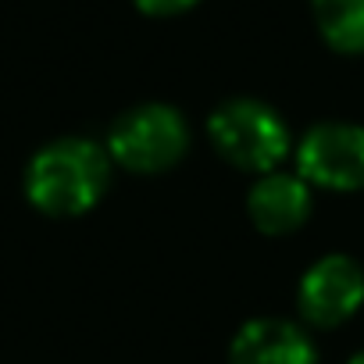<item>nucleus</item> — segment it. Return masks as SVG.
I'll list each match as a JSON object with an SVG mask.
<instances>
[{"mask_svg": "<svg viewBox=\"0 0 364 364\" xmlns=\"http://www.w3.org/2000/svg\"><path fill=\"white\" fill-rule=\"evenodd\" d=\"M107 190V154L79 136L43 146L26 171V193L36 211L72 218L90 211Z\"/></svg>", "mask_w": 364, "mask_h": 364, "instance_id": "nucleus-1", "label": "nucleus"}, {"mask_svg": "<svg viewBox=\"0 0 364 364\" xmlns=\"http://www.w3.org/2000/svg\"><path fill=\"white\" fill-rule=\"evenodd\" d=\"M208 136L229 164L243 171H261V175L275 171V164L289 150L286 122L268 104L247 100V97L222 104L208 122Z\"/></svg>", "mask_w": 364, "mask_h": 364, "instance_id": "nucleus-2", "label": "nucleus"}, {"mask_svg": "<svg viewBox=\"0 0 364 364\" xmlns=\"http://www.w3.org/2000/svg\"><path fill=\"white\" fill-rule=\"evenodd\" d=\"M107 146L122 168L154 175L182 161L190 146V129L168 104H139L111 125Z\"/></svg>", "mask_w": 364, "mask_h": 364, "instance_id": "nucleus-3", "label": "nucleus"}, {"mask_svg": "<svg viewBox=\"0 0 364 364\" xmlns=\"http://www.w3.org/2000/svg\"><path fill=\"white\" fill-rule=\"evenodd\" d=\"M300 175L321 190L350 193L364 186V129L350 122L314 125L296 150Z\"/></svg>", "mask_w": 364, "mask_h": 364, "instance_id": "nucleus-4", "label": "nucleus"}, {"mask_svg": "<svg viewBox=\"0 0 364 364\" xmlns=\"http://www.w3.org/2000/svg\"><path fill=\"white\" fill-rule=\"evenodd\" d=\"M296 304H300V314L318 328L343 325L364 304L360 264L353 257H343V254H328V257L314 261L300 279Z\"/></svg>", "mask_w": 364, "mask_h": 364, "instance_id": "nucleus-5", "label": "nucleus"}, {"mask_svg": "<svg viewBox=\"0 0 364 364\" xmlns=\"http://www.w3.org/2000/svg\"><path fill=\"white\" fill-rule=\"evenodd\" d=\"M314 360L318 353L311 336L286 318H254L236 332L229 346V364H314Z\"/></svg>", "mask_w": 364, "mask_h": 364, "instance_id": "nucleus-6", "label": "nucleus"}, {"mask_svg": "<svg viewBox=\"0 0 364 364\" xmlns=\"http://www.w3.org/2000/svg\"><path fill=\"white\" fill-rule=\"evenodd\" d=\"M247 211H250V222L268 236L296 232L311 215V193H307L304 175L264 171L247 197Z\"/></svg>", "mask_w": 364, "mask_h": 364, "instance_id": "nucleus-7", "label": "nucleus"}, {"mask_svg": "<svg viewBox=\"0 0 364 364\" xmlns=\"http://www.w3.org/2000/svg\"><path fill=\"white\" fill-rule=\"evenodd\" d=\"M321 40L339 54H364V0H311Z\"/></svg>", "mask_w": 364, "mask_h": 364, "instance_id": "nucleus-8", "label": "nucleus"}, {"mask_svg": "<svg viewBox=\"0 0 364 364\" xmlns=\"http://www.w3.org/2000/svg\"><path fill=\"white\" fill-rule=\"evenodd\" d=\"M132 4L143 11V15H154V18H171V15H182L197 8L200 0H132Z\"/></svg>", "mask_w": 364, "mask_h": 364, "instance_id": "nucleus-9", "label": "nucleus"}, {"mask_svg": "<svg viewBox=\"0 0 364 364\" xmlns=\"http://www.w3.org/2000/svg\"><path fill=\"white\" fill-rule=\"evenodd\" d=\"M350 364H364V350H360V353H353V357H350Z\"/></svg>", "mask_w": 364, "mask_h": 364, "instance_id": "nucleus-10", "label": "nucleus"}]
</instances>
